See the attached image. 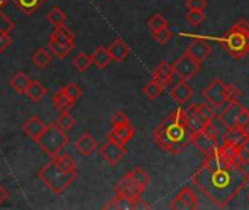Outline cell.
Returning a JSON list of instances; mask_svg holds the SVG:
<instances>
[{
    "instance_id": "cell-32",
    "label": "cell",
    "mask_w": 249,
    "mask_h": 210,
    "mask_svg": "<svg viewBox=\"0 0 249 210\" xmlns=\"http://www.w3.org/2000/svg\"><path fill=\"white\" fill-rule=\"evenodd\" d=\"M47 48L51 54H54L55 57L58 58H64L70 54V51L74 48V47H70V45H63V44H58L55 41H51L48 39V44H47Z\"/></svg>"
},
{
    "instance_id": "cell-18",
    "label": "cell",
    "mask_w": 249,
    "mask_h": 210,
    "mask_svg": "<svg viewBox=\"0 0 249 210\" xmlns=\"http://www.w3.org/2000/svg\"><path fill=\"white\" fill-rule=\"evenodd\" d=\"M108 51H109V54H111L112 61H117V63L124 61V60L130 56V47H128V44H125V41L121 39V38L114 39L112 44L108 47Z\"/></svg>"
},
{
    "instance_id": "cell-28",
    "label": "cell",
    "mask_w": 249,
    "mask_h": 210,
    "mask_svg": "<svg viewBox=\"0 0 249 210\" xmlns=\"http://www.w3.org/2000/svg\"><path fill=\"white\" fill-rule=\"evenodd\" d=\"M53 57H51V53L47 50V48H38L34 54H32V63L36 66V67H47L50 63H51Z\"/></svg>"
},
{
    "instance_id": "cell-5",
    "label": "cell",
    "mask_w": 249,
    "mask_h": 210,
    "mask_svg": "<svg viewBox=\"0 0 249 210\" xmlns=\"http://www.w3.org/2000/svg\"><path fill=\"white\" fill-rule=\"evenodd\" d=\"M242 95V91L233 85L225 83L222 79L212 80L204 89L203 96L204 99L213 107H225L226 104L236 101Z\"/></svg>"
},
{
    "instance_id": "cell-34",
    "label": "cell",
    "mask_w": 249,
    "mask_h": 210,
    "mask_svg": "<svg viewBox=\"0 0 249 210\" xmlns=\"http://www.w3.org/2000/svg\"><path fill=\"white\" fill-rule=\"evenodd\" d=\"M74 117L69 113V111H64V113H60V115H58V118H57V121H55V124L61 129V130H64V132H67V130H71L73 127H74Z\"/></svg>"
},
{
    "instance_id": "cell-4",
    "label": "cell",
    "mask_w": 249,
    "mask_h": 210,
    "mask_svg": "<svg viewBox=\"0 0 249 210\" xmlns=\"http://www.w3.org/2000/svg\"><path fill=\"white\" fill-rule=\"evenodd\" d=\"M38 178L50 191H53L55 194H61L74 181L76 172H69V171L63 170L53 158L47 165H44L39 170Z\"/></svg>"
},
{
    "instance_id": "cell-50",
    "label": "cell",
    "mask_w": 249,
    "mask_h": 210,
    "mask_svg": "<svg viewBox=\"0 0 249 210\" xmlns=\"http://www.w3.org/2000/svg\"><path fill=\"white\" fill-rule=\"evenodd\" d=\"M248 199H249V191H248Z\"/></svg>"
},
{
    "instance_id": "cell-38",
    "label": "cell",
    "mask_w": 249,
    "mask_h": 210,
    "mask_svg": "<svg viewBox=\"0 0 249 210\" xmlns=\"http://www.w3.org/2000/svg\"><path fill=\"white\" fill-rule=\"evenodd\" d=\"M185 19L190 25L198 26L206 20V13H204V10H188Z\"/></svg>"
},
{
    "instance_id": "cell-13",
    "label": "cell",
    "mask_w": 249,
    "mask_h": 210,
    "mask_svg": "<svg viewBox=\"0 0 249 210\" xmlns=\"http://www.w3.org/2000/svg\"><path fill=\"white\" fill-rule=\"evenodd\" d=\"M244 108H245V107H244L238 99H236V101H232V102H229V104H226L225 108H223V111L217 115V117H219V121H220L226 129L235 126V123H236V120H238V117H239V114L242 113Z\"/></svg>"
},
{
    "instance_id": "cell-35",
    "label": "cell",
    "mask_w": 249,
    "mask_h": 210,
    "mask_svg": "<svg viewBox=\"0 0 249 210\" xmlns=\"http://www.w3.org/2000/svg\"><path fill=\"white\" fill-rule=\"evenodd\" d=\"M54 161H55L63 170H66V171H69V172H76V162H74V159H73L70 155H67V153L57 155V156H54Z\"/></svg>"
},
{
    "instance_id": "cell-12",
    "label": "cell",
    "mask_w": 249,
    "mask_h": 210,
    "mask_svg": "<svg viewBox=\"0 0 249 210\" xmlns=\"http://www.w3.org/2000/svg\"><path fill=\"white\" fill-rule=\"evenodd\" d=\"M185 54H188L190 57H193L196 61L203 63L212 54V47H210V44L206 39L197 38V39H193L188 44V47L185 50Z\"/></svg>"
},
{
    "instance_id": "cell-46",
    "label": "cell",
    "mask_w": 249,
    "mask_h": 210,
    "mask_svg": "<svg viewBox=\"0 0 249 210\" xmlns=\"http://www.w3.org/2000/svg\"><path fill=\"white\" fill-rule=\"evenodd\" d=\"M139 209H150V206L139 196V197H136L134 199V210H139Z\"/></svg>"
},
{
    "instance_id": "cell-22",
    "label": "cell",
    "mask_w": 249,
    "mask_h": 210,
    "mask_svg": "<svg viewBox=\"0 0 249 210\" xmlns=\"http://www.w3.org/2000/svg\"><path fill=\"white\" fill-rule=\"evenodd\" d=\"M248 134V130H244L241 127H236V126L228 127V130L223 136V143H228L232 146H239V145H242V142L247 139Z\"/></svg>"
},
{
    "instance_id": "cell-41",
    "label": "cell",
    "mask_w": 249,
    "mask_h": 210,
    "mask_svg": "<svg viewBox=\"0 0 249 210\" xmlns=\"http://www.w3.org/2000/svg\"><path fill=\"white\" fill-rule=\"evenodd\" d=\"M235 126H236V127H241V129H244V130H248L249 132V110H247V108L242 110V113L239 114V117H238Z\"/></svg>"
},
{
    "instance_id": "cell-6",
    "label": "cell",
    "mask_w": 249,
    "mask_h": 210,
    "mask_svg": "<svg viewBox=\"0 0 249 210\" xmlns=\"http://www.w3.org/2000/svg\"><path fill=\"white\" fill-rule=\"evenodd\" d=\"M35 142L44 153L54 158L69 143V137L64 130H61L55 123H53V124H47L45 130L41 133V136Z\"/></svg>"
},
{
    "instance_id": "cell-26",
    "label": "cell",
    "mask_w": 249,
    "mask_h": 210,
    "mask_svg": "<svg viewBox=\"0 0 249 210\" xmlns=\"http://www.w3.org/2000/svg\"><path fill=\"white\" fill-rule=\"evenodd\" d=\"M104 209H118V210H134V199H128V197H123V196H117L114 199H111Z\"/></svg>"
},
{
    "instance_id": "cell-47",
    "label": "cell",
    "mask_w": 249,
    "mask_h": 210,
    "mask_svg": "<svg viewBox=\"0 0 249 210\" xmlns=\"http://www.w3.org/2000/svg\"><path fill=\"white\" fill-rule=\"evenodd\" d=\"M7 199H9V191L3 186H0V205H3Z\"/></svg>"
},
{
    "instance_id": "cell-33",
    "label": "cell",
    "mask_w": 249,
    "mask_h": 210,
    "mask_svg": "<svg viewBox=\"0 0 249 210\" xmlns=\"http://www.w3.org/2000/svg\"><path fill=\"white\" fill-rule=\"evenodd\" d=\"M163 86H160L156 80H150L149 83H146V86L143 88V94L149 98V99H158L162 92H163Z\"/></svg>"
},
{
    "instance_id": "cell-36",
    "label": "cell",
    "mask_w": 249,
    "mask_h": 210,
    "mask_svg": "<svg viewBox=\"0 0 249 210\" xmlns=\"http://www.w3.org/2000/svg\"><path fill=\"white\" fill-rule=\"evenodd\" d=\"M149 28L152 32H156L159 29H163V28H169V23L168 20L160 15V13H155L150 19H149Z\"/></svg>"
},
{
    "instance_id": "cell-43",
    "label": "cell",
    "mask_w": 249,
    "mask_h": 210,
    "mask_svg": "<svg viewBox=\"0 0 249 210\" xmlns=\"http://www.w3.org/2000/svg\"><path fill=\"white\" fill-rule=\"evenodd\" d=\"M13 28H15V23L3 13V10L0 7V31H10L12 32Z\"/></svg>"
},
{
    "instance_id": "cell-29",
    "label": "cell",
    "mask_w": 249,
    "mask_h": 210,
    "mask_svg": "<svg viewBox=\"0 0 249 210\" xmlns=\"http://www.w3.org/2000/svg\"><path fill=\"white\" fill-rule=\"evenodd\" d=\"M15 4L25 13V15H32L35 13L45 0H12Z\"/></svg>"
},
{
    "instance_id": "cell-9",
    "label": "cell",
    "mask_w": 249,
    "mask_h": 210,
    "mask_svg": "<svg viewBox=\"0 0 249 210\" xmlns=\"http://www.w3.org/2000/svg\"><path fill=\"white\" fill-rule=\"evenodd\" d=\"M191 142L197 146L198 151H201V152L206 153V155L210 153V152H213L216 148L220 146V145H217V142H219V139H217V132H216V129L213 127V124L209 126L207 129H204L203 132L194 134Z\"/></svg>"
},
{
    "instance_id": "cell-15",
    "label": "cell",
    "mask_w": 249,
    "mask_h": 210,
    "mask_svg": "<svg viewBox=\"0 0 249 210\" xmlns=\"http://www.w3.org/2000/svg\"><path fill=\"white\" fill-rule=\"evenodd\" d=\"M136 130L131 126V123H124V124H118V126H112L111 132L108 133L107 139L115 140L121 145H125L127 142H130L134 136Z\"/></svg>"
},
{
    "instance_id": "cell-2",
    "label": "cell",
    "mask_w": 249,
    "mask_h": 210,
    "mask_svg": "<svg viewBox=\"0 0 249 210\" xmlns=\"http://www.w3.org/2000/svg\"><path fill=\"white\" fill-rule=\"evenodd\" d=\"M155 143L171 155H178L193 140V133L185 123V110L178 108L169 114L155 130Z\"/></svg>"
},
{
    "instance_id": "cell-40",
    "label": "cell",
    "mask_w": 249,
    "mask_h": 210,
    "mask_svg": "<svg viewBox=\"0 0 249 210\" xmlns=\"http://www.w3.org/2000/svg\"><path fill=\"white\" fill-rule=\"evenodd\" d=\"M153 34V38L159 42V44H166L172 39L174 37V32L169 29V28H163V29H159L156 32H152Z\"/></svg>"
},
{
    "instance_id": "cell-1",
    "label": "cell",
    "mask_w": 249,
    "mask_h": 210,
    "mask_svg": "<svg viewBox=\"0 0 249 210\" xmlns=\"http://www.w3.org/2000/svg\"><path fill=\"white\" fill-rule=\"evenodd\" d=\"M236 146L222 143L206 155L191 183L219 209H225L249 184V174L235 158Z\"/></svg>"
},
{
    "instance_id": "cell-17",
    "label": "cell",
    "mask_w": 249,
    "mask_h": 210,
    "mask_svg": "<svg viewBox=\"0 0 249 210\" xmlns=\"http://www.w3.org/2000/svg\"><path fill=\"white\" fill-rule=\"evenodd\" d=\"M45 127H47V124H45L39 117H31V118H28V120L23 123L22 130H23V133H25L26 136H29L32 140H36V139L41 136V133L45 130Z\"/></svg>"
},
{
    "instance_id": "cell-27",
    "label": "cell",
    "mask_w": 249,
    "mask_h": 210,
    "mask_svg": "<svg viewBox=\"0 0 249 210\" xmlns=\"http://www.w3.org/2000/svg\"><path fill=\"white\" fill-rule=\"evenodd\" d=\"M29 82H31V79H29L23 72H18V73L9 80V85L12 86V89H13L15 92L23 95V94H25V89H26L28 85H29Z\"/></svg>"
},
{
    "instance_id": "cell-20",
    "label": "cell",
    "mask_w": 249,
    "mask_h": 210,
    "mask_svg": "<svg viewBox=\"0 0 249 210\" xmlns=\"http://www.w3.org/2000/svg\"><path fill=\"white\" fill-rule=\"evenodd\" d=\"M74 148H76V151H77L80 155L89 156V155H92V153L96 151L98 143H96V140L93 139V136H90L89 133H83V134L76 140Z\"/></svg>"
},
{
    "instance_id": "cell-16",
    "label": "cell",
    "mask_w": 249,
    "mask_h": 210,
    "mask_svg": "<svg viewBox=\"0 0 249 210\" xmlns=\"http://www.w3.org/2000/svg\"><path fill=\"white\" fill-rule=\"evenodd\" d=\"M153 80H156L160 86L166 88L171 82H172V77H174V70H172V66H169L166 61H160L155 69H153Z\"/></svg>"
},
{
    "instance_id": "cell-8",
    "label": "cell",
    "mask_w": 249,
    "mask_h": 210,
    "mask_svg": "<svg viewBox=\"0 0 249 210\" xmlns=\"http://www.w3.org/2000/svg\"><path fill=\"white\" fill-rule=\"evenodd\" d=\"M171 66H172L174 75H177L181 80H187V82L193 79L201 69V63L196 61L193 57H190L185 53L181 57H178Z\"/></svg>"
},
{
    "instance_id": "cell-23",
    "label": "cell",
    "mask_w": 249,
    "mask_h": 210,
    "mask_svg": "<svg viewBox=\"0 0 249 210\" xmlns=\"http://www.w3.org/2000/svg\"><path fill=\"white\" fill-rule=\"evenodd\" d=\"M73 101L67 96V94L61 89H58L54 95H53V105L58 113H64V111H70L73 107Z\"/></svg>"
},
{
    "instance_id": "cell-25",
    "label": "cell",
    "mask_w": 249,
    "mask_h": 210,
    "mask_svg": "<svg viewBox=\"0 0 249 210\" xmlns=\"http://www.w3.org/2000/svg\"><path fill=\"white\" fill-rule=\"evenodd\" d=\"M28 99H31V101H39V99H42L45 95H47V89L42 86V83L41 82H38V80H31L29 82V85H28V88L25 89V94H23Z\"/></svg>"
},
{
    "instance_id": "cell-44",
    "label": "cell",
    "mask_w": 249,
    "mask_h": 210,
    "mask_svg": "<svg viewBox=\"0 0 249 210\" xmlns=\"http://www.w3.org/2000/svg\"><path fill=\"white\" fill-rule=\"evenodd\" d=\"M207 6L206 0H187L188 10H204Z\"/></svg>"
},
{
    "instance_id": "cell-48",
    "label": "cell",
    "mask_w": 249,
    "mask_h": 210,
    "mask_svg": "<svg viewBox=\"0 0 249 210\" xmlns=\"http://www.w3.org/2000/svg\"><path fill=\"white\" fill-rule=\"evenodd\" d=\"M241 146H242V148H244V149H245V151L249 153V134L247 136V139L242 142V145H241Z\"/></svg>"
},
{
    "instance_id": "cell-45",
    "label": "cell",
    "mask_w": 249,
    "mask_h": 210,
    "mask_svg": "<svg viewBox=\"0 0 249 210\" xmlns=\"http://www.w3.org/2000/svg\"><path fill=\"white\" fill-rule=\"evenodd\" d=\"M111 123H112V126H118V124H124V123H130V120H128V117L123 113V111H117L114 115H112V118H111Z\"/></svg>"
},
{
    "instance_id": "cell-31",
    "label": "cell",
    "mask_w": 249,
    "mask_h": 210,
    "mask_svg": "<svg viewBox=\"0 0 249 210\" xmlns=\"http://www.w3.org/2000/svg\"><path fill=\"white\" fill-rule=\"evenodd\" d=\"M128 175H130V178H131L137 186H140L143 190L150 184V175H149L144 170H142L140 167H136L131 172H128Z\"/></svg>"
},
{
    "instance_id": "cell-14",
    "label": "cell",
    "mask_w": 249,
    "mask_h": 210,
    "mask_svg": "<svg viewBox=\"0 0 249 210\" xmlns=\"http://www.w3.org/2000/svg\"><path fill=\"white\" fill-rule=\"evenodd\" d=\"M115 194L117 196H123V197H128V199H136V197H139L144 190L140 187V186H137L131 178H130V175L127 174V175H124L118 183H117V186H115Z\"/></svg>"
},
{
    "instance_id": "cell-10",
    "label": "cell",
    "mask_w": 249,
    "mask_h": 210,
    "mask_svg": "<svg viewBox=\"0 0 249 210\" xmlns=\"http://www.w3.org/2000/svg\"><path fill=\"white\" fill-rule=\"evenodd\" d=\"M99 153H101V158L109 164V165H117L127 153V148L125 145H121L115 140H111V139H107V142L99 148Z\"/></svg>"
},
{
    "instance_id": "cell-3",
    "label": "cell",
    "mask_w": 249,
    "mask_h": 210,
    "mask_svg": "<svg viewBox=\"0 0 249 210\" xmlns=\"http://www.w3.org/2000/svg\"><path fill=\"white\" fill-rule=\"evenodd\" d=\"M225 51L233 58H242L249 54V22L239 19L222 37Z\"/></svg>"
},
{
    "instance_id": "cell-37",
    "label": "cell",
    "mask_w": 249,
    "mask_h": 210,
    "mask_svg": "<svg viewBox=\"0 0 249 210\" xmlns=\"http://www.w3.org/2000/svg\"><path fill=\"white\" fill-rule=\"evenodd\" d=\"M92 64L90 56L85 54V53H79L74 58H73V66L79 70V72H85L88 70V67Z\"/></svg>"
},
{
    "instance_id": "cell-19",
    "label": "cell",
    "mask_w": 249,
    "mask_h": 210,
    "mask_svg": "<svg viewBox=\"0 0 249 210\" xmlns=\"http://www.w3.org/2000/svg\"><path fill=\"white\" fill-rule=\"evenodd\" d=\"M194 92L191 89V86L187 83V80H181L179 83H177L172 89H171V96L174 101H177L179 105L185 104L187 101H190L193 98Z\"/></svg>"
},
{
    "instance_id": "cell-7",
    "label": "cell",
    "mask_w": 249,
    "mask_h": 210,
    "mask_svg": "<svg viewBox=\"0 0 249 210\" xmlns=\"http://www.w3.org/2000/svg\"><path fill=\"white\" fill-rule=\"evenodd\" d=\"M214 118H216V113L209 104H196L188 110H185V123L190 132L193 133V136L212 126Z\"/></svg>"
},
{
    "instance_id": "cell-42",
    "label": "cell",
    "mask_w": 249,
    "mask_h": 210,
    "mask_svg": "<svg viewBox=\"0 0 249 210\" xmlns=\"http://www.w3.org/2000/svg\"><path fill=\"white\" fill-rule=\"evenodd\" d=\"M12 44L10 31H0V53H3Z\"/></svg>"
},
{
    "instance_id": "cell-21",
    "label": "cell",
    "mask_w": 249,
    "mask_h": 210,
    "mask_svg": "<svg viewBox=\"0 0 249 210\" xmlns=\"http://www.w3.org/2000/svg\"><path fill=\"white\" fill-rule=\"evenodd\" d=\"M50 39L51 41H55L58 44H63V45H70V47H74V35L73 32L64 26V25H60V26H55V29L50 34Z\"/></svg>"
},
{
    "instance_id": "cell-49",
    "label": "cell",
    "mask_w": 249,
    "mask_h": 210,
    "mask_svg": "<svg viewBox=\"0 0 249 210\" xmlns=\"http://www.w3.org/2000/svg\"><path fill=\"white\" fill-rule=\"evenodd\" d=\"M10 0H0V7H3V6H6L7 3H9Z\"/></svg>"
},
{
    "instance_id": "cell-30",
    "label": "cell",
    "mask_w": 249,
    "mask_h": 210,
    "mask_svg": "<svg viewBox=\"0 0 249 210\" xmlns=\"http://www.w3.org/2000/svg\"><path fill=\"white\" fill-rule=\"evenodd\" d=\"M45 19H47V22H50L53 26H60V25H64V22H66V19H67V15L64 13V10L63 9H60V7H53V9H50V12L45 15Z\"/></svg>"
},
{
    "instance_id": "cell-39",
    "label": "cell",
    "mask_w": 249,
    "mask_h": 210,
    "mask_svg": "<svg viewBox=\"0 0 249 210\" xmlns=\"http://www.w3.org/2000/svg\"><path fill=\"white\" fill-rule=\"evenodd\" d=\"M63 91L67 94V96H69L73 102H76V101L82 96V89H80L76 83H73V82H70V83H67L66 86H63Z\"/></svg>"
},
{
    "instance_id": "cell-24",
    "label": "cell",
    "mask_w": 249,
    "mask_h": 210,
    "mask_svg": "<svg viewBox=\"0 0 249 210\" xmlns=\"http://www.w3.org/2000/svg\"><path fill=\"white\" fill-rule=\"evenodd\" d=\"M90 60H92V63H93L96 67H99V69H105V67L112 61L111 54H109L108 48H105V47H98V48H95V51L90 54Z\"/></svg>"
},
{
    "instance_id": "cell-11",
    "label": "cell",
    "mask_w": 249,
    "mask_h": 210,
    "mask_svg": "<svg viewBox=\"0 0 249 210\" xmlns=\"http://www.w3.org/2000/svg\"><path fill=\"white\" fill-rule=\"evenodd\" d=\"M169 208L172 210H194L198 209V200H197V194L194 193V190H191L190 187H184L178 196L171 202Z\"/></svg>"
}]
</instances>
